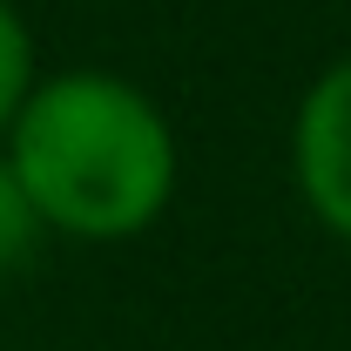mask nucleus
<instances>
[{
    "instance_id": "3",
    "label": "nucleus",
    "mask_w": 351,
    "mask_h": 351,
    "mask_svg": "<svg viewBox=\"0 0 351 351\" xmlns=\"http://www.w3.org/2000/svg\"><path fill=\"white\" fill-rule=\"evenodd\" d=\"M41 41H34V27H27V14L14 7V0H0V142L14 129V115L27 108V95L41 82Z\"/></svg>"
},
{
    "instance_id": "2",
    "label": "nucleus",
    "mask_w": 351,
    "mask_h": 351,
    "mask_svg": "<svg viewBox=\"0 0 351 351\" xmlns=\"http://www.w3.org/2000/svg\"><path fill=\"white\" fill-rule=\"evenodd\" d=\"M284 169H291V196L304 203V217L351 250V47L331 54L291 101Z\"/></svg>"
},
{
    "instance_id": "4",
    "label": "nucleus",
    "mask_w": 351,
    "mask_h": 351,
    "mask_svg": "<svg viewBox=\"0 0 351 351\" xmlns=\"http://www.w3.org/2000/svg\"><path fill=\"white\" fill-rule=\"evenodd\" d=\"M41 243H47V223L34 217V203H27V189H21L14 162L0 156V277L27 270V263L41 257Z\"/></svg>"
},
{
    "instance_id": "1",
    "label": "nucleus",
    "mask_w": 351,
    "mask_h": 351,
    "mask_svg": "<svg viewBox=\"0 0 351 351\" xmlns=\"http://www.w3.org/2000/svg\"><path fill=\"white\" fill-rule=\"evenodd\" d=\"M47 237L135 243L182 189V142L169 108L122 68H54L0 142Z\"/></svg>"
}]
</instances>
